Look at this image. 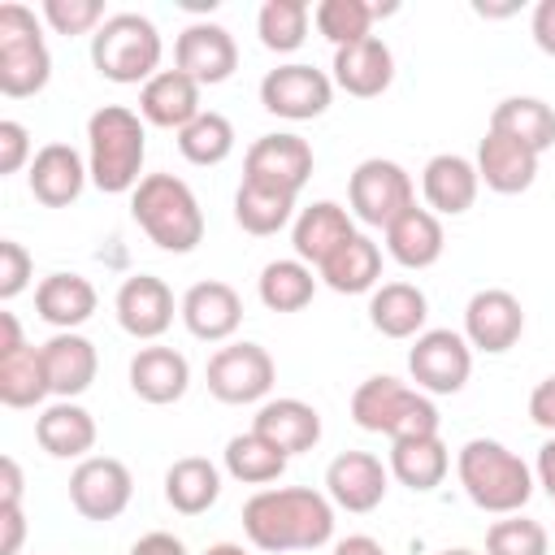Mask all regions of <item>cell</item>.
I'll list each match as a JSON object with an SVG mask.
<instances>
[{
  "label": "cell",
  "mask_w": 555,
  "mask_h": 555,
  "mask_svg": "<svg viewBox=\"0 0 555 555\" xmlns=\"http://www.w3.org/2000/svg\"><path fill=\"white\" fill-rule=\"evenodd\" d=\"M243 533L256 551H317L334 538V503L308 486H269L243 503Z\"/></svg>",
  "instance_id": "cell-1"
},
{
  "label": "cell",
  "mask_w": 555,
  "mask_h": 555,
  "mask_svg": "<svg viewBox=\"0 0 555 555\" xmlns=\"http://www.w3.org/2000/svg\"><path fill=\"white\" fill-rule=\"evenodd\" d=\"M143 156H147V130L143 117L126 104H104L87 121V169L91 182L108 195L134 191L143 178Z\"/></svg>",
  "instance_id": "cell-2"
},
{
  "label": "cell",
  "mask_w": 555,
  "mask_h": 555,
  "mask_svg": "<svg viewBox=\"0 0 555 555\" xmlns=\"http://www.w3.org/2000/svg\"><path fill=\"white\" fill-rule=\"evenodd\" d=\"M455 473H460V486L473 499V507H481L490 516H512L533 494L529 464L494 438H468L455 455Z\"/></svg>",
  "instance_id": "cell-3"
},
{
  "label": "cell",
  "mask_w": 555,
  "mask_h": 555,
  "mask_svg": "<svg viewBox=\"0 0 555 555\" xmlns=\"http://www.w3.org/2000/svg\"><path fill=\"white\" fill-rule=\"evenodd\" d=\"M130 217L139 221V230L173 256H186L199 247L204 238V212L195 191L173 178V173H147L134 191H130Z\"/></svg>",
  "instance_id": "cell-4"
},
{
  "label": "cell",
  "mask_w": 555,
  "mask_h": 555,
  "mask_svg": "<svg viewBox=\"0 0 555 555\" xmlns=\"http://www.w3.org/2000/svg\"><path fill=\"white\" fill-rule=\"evenodd\" d=\"M351 421L369 434H386L390 442L399 438H434L438 434V408L429 395L403 386L399 377H364L351 395Z\"/></svg>",
  "instance_id": "cell-5"
},
{
  "label": "cell",
  "mask_w": 555,
  "mask_h": 555,
  "mask_svg": "<svg viewBox=\"0 0 555 555\" xmlns=\"http://www.w3.org/2000/svg\"><path fill=\"white\" fill-rule=\"evenodd\" d=\"M160 30L143 13H113L95 35H91V65L100 78L134 87L152 82L160 74Z\"/></svg>",
  "instance_id": "cell-6"
},
{
  "label": "cell",
  "mask_w": 555,
  "mask_h": 555,
  "mask_svg": "<svg viewBox=\"0 0 555 555\" xmlns=\"http://www.w3.org/2000/svg\"><path fill=\"white\" fill-rule=\"evenodd\" d=\"M52 78V56L39 35V22L26 4H0V91L9 100L39 95Z\"/></svg>",
  "instance_id": "cell-7"
},
{
  "label": "cell",
  "mask_w": 555,
  "mask_h": 555,
  "mask_svg": "<svg viewBox=\"0 0 555 555\" xmlns=\"http://www.w3.org/2000/svg\"><path fill=\"white\" fill-rule=\"evenodd\" d=\"M347 204H351V217L386 230L399 212H408L416 204V191H412V178L403 165H395L386 156H369L347 178Z\"/></svg>",
  "instance_id": "cell-8"
},
{
  "label": "cell",
  "mask_w": 555,
  "mask_h": 555,
  "mask_svg": "<svg viewBox=\"0 0 555 555\" xmlns=\"http://www.w3.org/2000/svg\"><path fill=\"white\" fill-rule=\"evenodd\" d=\"M208 395L221 403H256L273 390V356L260 343H230L208 356Z\"/></svg>",
  "instance_id": "cell-9"
},
{
  "label": "cell",
  "mask_w": 555,
  "mask_h": 555,
  "mask_svg": "<svg viewBox=\"0 0 555 555\" xmlns=\"http://www.w3.org/2000/svg\"><path fill=\"white\" fill-rule=\"evenodd\" d=\"M330 100H334V78L304 61L278 65L260 78V104L286 121H312L330 108Z\"/></svg>",
  "instance_id": "cell-10"
},
{
  "label": "cell",
  "mask_w": 555,
  "mask_h": 555,
  "mask_svg": "<svg viewBox=\"0 0 555 555\" xmlns=\"http://www.w3.org/2000/svg\"><path fill=\"white\" fill-rule=\"evenodd\" d=\"M408 373L429 395H455L473 373V347L455 330H425L408 351Z\"/></svg>",
  "instance_id": "cell-11"
},
{
  "label": "cell",
  "mask_w": 555,
  "mask_h": 555,
  "mask_svg": "<svg viewBox=\"0 0 555 555\" xmlns=\"http://www.w3.org/2000/svg\"><path fill=\"white\" fill-rule=\"evenodd\" d=\"M134 494V477L121 460L113 455H87L74 473H69V503L82 520H117L130 507Z\"/></svg>",
  "instance_id": "cell-12"
},
{
  "label": "cell",
  "mask_w": 555,
  "mask_h": 555,
  "mask_svg": "<svg viewBox=\"0 0 555 555\" xmlns=\"http://www.w3.org/2000/svg\"><path fill=\"white\" fill-rule=\"evenodd\" d=\"M243 178L247 182H264L273 191L299 195L304 182L312 178V147L299 134H260L247 156H243Z\"/></svg>",
  "instance_id": "cell-13"
},
{
  "label": "cell",
  "mask_w": 555,
  "mask_h": 555,
  "mask_svg": "<svg viewBox=\"0 0 555 555\" xmlns=\"http://www.w3.org/2000/svg\"><path fill=\"white\" fill-rule=\"evenodd\" d=\"M525 334V308L512 291H499V286H486L468 299L464 308V338L473 351H486V356H503L507 347H516Z\"/></svg>",
  "instance_id": "cell-14"
},
{
  "label": "cell",
  "mask_w": 555,
  "mask_h": 555,
  "mask_svg": "<svg viewBox=\"0 0 555 555\" xmlns=\"http://www.w3.org/2000/svg\"><path fill=\"white\" fill-rule=\"evenodd\" d=\"M173 69H182L199 87H217L238 69V43L217 22H191L173 43Z\"/></svg>",
  "instance_id": "cell-15"
},
{
  "label": "cell",
  "mask_w": 555,
  "mask_h": 555,
  "mask_svg": "<svg viewBox=\"0 0 555 555\" xmlns=\"http://www.w3.org/2000/svg\"><path fill=\"white\" fill-rule=\"evenodd\" d=\"M386 481H390V468L369 455V451H343L330 460L325 468V494L334 507L343 512H373L382 499H386Z\"/></svg>",
  "instance_id": "cell-16"
},
{
  "label": "cell",
  "mask_w": 555,
  "mask_h": 555,
  "mask_svg": "<svg viewBox=\"0 0 555 555\" xmlns=\"http://www.w3.org/2000/svg\"><path fill=\"white\" fill-rule=\"evenodd\" d=\"M113 308H117V325L130 338H143V343L160 338L173 325V291L152 273L126 278L117 299H113Z\"/></svg>",
  "instance_id": "cell-17"
},
{
  "label": "cell",
  "mask_w": 555,
  "mask_h": 555,
  "mask_svg": "<svg viewBox=\"0 0 555 555\" xmlns=\"http://www.w3.org/2000/svg\"><path fill=\"white\" fill-rule=\"evenodd\" d=\"M182 325L199 343H225L243 321V299L230 282H195L178 304Z\"/></svg>",
  "instance_id": "cell-18"
},
{
  "label": "cell",
  "mask_w": 555,
  "mask_h": 555,
  "mask_svg": "<svg viewBox=\"0 0 555 555\" xmlns=\"http://www.w3.org/2000/svg\"><path fill=\"white\" fill-rule=\"evenodd\" d=\"M87 178H91V169H87V160H82L69 143H43V147L35 152L30 169H26L30 195H35L39 204H48V208H69V204L82 195Z\"/></svg>",
  "instance_id": "cell-19"
},
{
  "label": "cell",
  "mask_w": 555,
  "mask_h": 555,
  "mask_svg": "<svg viewBox=\"0 0 555 555\" xmlns=\"http://www.w3.org/2000/svg\"><path fill=\"white\" fill-rule=\"evenodd\" d=\"M395 82V52L386 39L369 35L360 43L334 48V87H343L356 100H373Z\"/></svg>",
  "instance_id": "cell-20"
},
{
  "label": "cell",
  "mask_w": 555,
  "mask_h": 555,
  "mask_svg": "<svg viewBox=\"0 0 555 555\" xmlns=\"http://www.w3.org/2000/svg\"><path fill=\"white\" fill-rule=\"evenodd\" d=\"M477 186H481L477 165H473L468 156H460V152H438V156H429V165L421 169L425 204H429V212H438V217H460V212H468V208L477 204Z\"/></svg>",
  "instance_id": "cell-21"
},
{
  "label": "cell",
  "mask_w": 555,
  "mask_h": 555,
  "mask_svg": "<svg viewBox=\"0 0 555 555\" xmlns=\"http://www.w3.org/2000/svg\"><path fill=\"white\" fill-rule=\"evenodd\" d=\"M199 82L182 69H160L152 82L139 87V117L160 130H186L199 117Z\"/></svg>",
  "instance_id": "cell-22"
},
{
  "label": "cell",
  "mask_w": 555,
  "mask_h": 555,
  "mask_svg": "<svg viewBox=\"0 0 555 555\" xmlns=\"http://www.w3.org/2000/svg\"><path fill=\"white\" fill-rule=\"evenodd\" d=\"M473 165H477V178L499 195H520L538 178V152L516 143V139H507V134H499V130H486V139L477 143V160Z\"/></svg>",
  "instance_id": "cell-23"
},
{
  "label": "cell",
  "mask_w": 555,
  "mask_h": 555,
  "mask_svg": "<svg viewBox=\"0 0 555 555\" xmlns=\"http://www.w3.org/2000/svg\"><path fill=\"white\" fill-rule=\"evenodd\" d=\"M351 234H356L351 212H347L343 204H334V199H317V204H308V208L295 217V225H291L295 260L321 269V264H325Z\"/></svg>",
  "instance_id": "cell-24"
},
{
  "label": "cell",
  "mask_w": 555,
  "mask_h": 555,
  "mask_svg": "<svg viewBox=\"0 0 555 555\" xmlns=\"http://www.w3.org/2000/svg\"><path fill=\"white\" fill-rule=\"evenodd\" d=\"M191 386V364L182 351L173 347H139L134 360H130V390L143 399V403H178Z\"/></svg>",
  "instance_id": "cell-25"
},
{
  "label": "cell",
  "mask_w": 555,
  "mask_h": 555,
  "mask_svg": "<svg viewBox=\"0 0 555 555\" xmlns=\"http://www.w3.org/2000/svg\"><path fill=\"white\" fill-rule=\"evenodd\" d=\"M251 429L260 438H269L286 460L299 455V451H312L321 442V412L304 399H269L260 403Z\"/></svg>",
  "instance_id": "cell-26"
},
{
  "label": "cell",
  "mask_w": 555,
  "mask_h": 555,
  "mask_svg": "<svg viewBox=\"0 0 555 555\" xmlns=\"http://www.w3.org/2000/svg\"><path fill=\"white\" fill-rule=\"evenodd\" d=\"M43 369H48V386L56 399H78L91 382H95V347L91 338L74 334V330H61L43 343Z\"/></svg>",
  "instance_id": "cell-27"
},
{
  "label": "cell",
  "mask_w": 555,
  "mask_h": 555,
  "mask_svg": "<svg viewBox=\"0 0 555 555\" xmlns=\"http://www.w3.org/2000/svg\"><path fill=\"white\" fill-rule=\"evenodd\" d=\"M442 247H447V234H442L438 212H429V208H416L412 204L408 212H399L386 225V251L403 269H429V264H438Z\"/></svg>",
  "instance_id": "cell-28"
},
{
  "label": "cell",
  "mask_w": 555,
  "mask_h": 555,
  "mask_svg": "<svg viewBox=\"0 0 555 555\" xmlns=\"http://www.w3.org/2000/svg\"><path fill=\"white\" fill-rule=\"evenodd\" d=\"M35 442L52 460H78V455H87L95 447V416L74 399H56L52 408L39 412Z\"/></svg>",
  "instance_id": "cell-29"
},
{
  "label": "cell",
  "mask_w": 555,
  "mask_h": 555,
  "mask_svg": "<svg viewBox=\"0 0 555 555\" xmlns=\"http://www.w3.org/2000/svg\"><path fill=\"white\" fill-rule=\"evenodd\" d=\"M425 317H429V299L412 282H382L369 299V321L382 338H416L425 334Z\"/></svg>",
  "instance_id": "cell-30"
},
{
  "label": "cell",
  "mask_w": 555,
  "mask_h": 555,
  "mask_svg": "<svg viewBox=\"0 0 555 555\" xmlns=\"http://www.w3.org/2000/svg\"><path fill=\"white\" fill-rule=\"evenodd\" d=\"M35 312L61 334V330H78L82 321H91L95 312V286L82 273H48L35 286Z\"/></svg>",
  "instance_id": "cell-31"
},
{
  "label": "cell",
  "mask_w": 555,
  "mask_h": 555,
  "mask_svg": "<svg viewBox=\"0 0 555 555\" xmlns=\"http://www.w3.org/2000/svg\"><path fill=\"white\" fill-rule=\"evenodd\" d=\"M221 499V468L204 455H182L165 468V503L182 516H199Z\"/></svg>",
  "instance_id": "cell-32"
},
{
  "label": "cell",
  "mask_w": 555,
  "mask_h": 555,
  "mask_svg": "<svg viewBox=\"0 0 555 555\" xmlns=\"http://www.w3.org/2000/svg\"><path fill=\"white\" fill-rule=\"evenodd\" d=\"M486 130H499V134H507V139H516L542 156L546 147H555V108L538 95H507L494 104Z\"/></svg>",
  "instance_id": "cell-33"
},
{
  "label": "cell",
  "mask_w": 555,
  "mask_h": 555,
  "mask_svg": "<svg viewBox=\"0 0 555 555\" xmlns=\"http://www.w3.org/2000/svg\"><path fill=\"white\" fill-rule=\"evenodd\" d=\"M317 278L338 291V295H360V291H373L377 278H382V247L369 238V234H351L321 269Z\"/></svg>",
  "instance_id": "cell-34"
},
{
  "label": "cell",
  "mask_w": 555,
  "mask_h": 555,
  "mask_svg": "<svg viewBox=\"0 0 555 555\" xmlns=\"http://www.w3.org/2000/svg\"><path fill=\"white\" fill-rule=\"evenodd\" d=\"M451 468V455H447V442L434 434V438H399L390 442V477L416 494L442 486Z\"/></svg>",
  "instance_id": "cell-35"
},
{
  "label": "cell",
  "mask_w": 555,
  "mask_h": 555,
  "mask_svg": "<svg viewBox=\"0 0 555 555\" xmlns=\"http://www.w3.org/2000/svg\"><path fill=\"white\" fill-rule=\"evenodd\" d=\"M291 217H295V195L273 191L264 182H247V178L238 182V191H234V221L247 234H256V238L278 234L282 225H291Z\"/></svg>",
  "instance_id": "cell-36"
},
{
  "label": "cell",
  "mask_w": 555,
  "mask_h": 555,
  "mask_svg": "<svg viewBox=\"0 0 555 555\" xmlns=\"http://www.w3.org/2000/svg\"><path fill=\"white\" fill-rule=\"evenodd\" d=\"M52 395L48 369H43V347H22L0 356V403L4 408H35Z\"/></svg>",
  "instance_id": "cell-37"
},
{
  "label": "cell",
  "mask_w": 555,
  "mask_h": 555,
  "mask_svg": "<svg viewBox=\"0 0 555 555\" xmlns=\"http://www.w3.org/2000/svg\"><path fill=\"white\" fill-rule=\"evenodd\" d=\"M312 291H317V278H312V264L304 260H269L256 278V295L269 312H299L312 304Z\"/></svg>",
  "instance_id": "cell-38"
},
{
  "label": "cell",
  "mask_w": 555,
  "mask_h": 555,
  "mask_svg": "<svg viewBox=\"0 0 555 555\" xmlns=\"http://www.w3.org/2000/svg\"><path fill=\"white\" fill-rule=\"evenodd\" d=\"M225 473L234 481H243V486H269V481H278L286 473V455L269 438L247 429V434H234L225 442Z\"/></svg>",
  "instance_id": "cell-39"
},
{
  "label": "cell",
  "mask_w": 555,
  "mask_h": 555,
  "mask_svg": "<svg viewBox=\"0 0 555 555\" xmlns=\"http://www.w3.org/2000/svg\"><path fill=\"white\" fill-rule=\"evenodd\" d=\"M312 9L304 0H264L256 13V35L269 52H295L308 39Z\"/></svg>",
  "instance_id": "cell-40"
},
{
  "label": "cell",
  "mask_w": 555,
  "mask_h": 555,
  "mask_svg": "<svg viewBox=\"0 0 555 555\" xmlns=\"http://www.w3.org/2000/svg\"><path fill=\"white\" fill-rule=\"evenodd\" d=\"M178 152L191 160V165H221L230 152H234V126L230 117L204 108L186 130H178Z\"/></svg>",
  "instance_id": "cell-41"
},
{
  "label": "cell",
  "mask_w": 555,
  "mask_h": 555,
  "mask_svg": "<svg viewBox=\"0 0 555 555\" xmlns=\"http://www.w3.org/2000/svg\"><path fill=\"white\" fill-rule=\"evenodd\" d=\"M373 4H364V0H321L317 9H312V22H317V30L334 43V48H347V43H360V39H369L373 35Z\"/></svg>",
  "instance_id": "cell-42"
},
{
  "label": "cell",
  "mask_w": 555,
  "mask_h": 555,
  "mask_svg": "<svg viewBox=\"0 0 555 555\" xmlns=\"http://www.w3.org/2000/svg\"><path fill=\"white\" fill-rule=\"evenodd\" d=\"M486 555H546V529L512 512L486 529Z\"/></svg>",
  "instance_id": "cell-43"
},
{
  "label": "cell",
  "mask_w": 555,
  "mask_h": 555,
  "mask_svg": "<svg viewBox=\"0 0 555 555\" xmlns=\"http://www.w3.org/2000/svg\"><path fill=\"white\" fill-rule=\"evenodd\" d=\"M43 22L56 35H87V30H100L108 17L100 0H43Z\"/></svg>",
  "instance_id": "cell-44"
},
{
  "label": "cell",
  "mask_w": 555,
  "mask_h": 555,
  "mask_svg": "<svg viewBox=\"0 0 555 555\" xmlns=\"http://www.w3.org/2000/svg\"><path fill=\"white\" fill-rule=\"evenodd\" d=\"M26 282H30V251H26L22 243L4 238V243H0V299H4V304L17 299V295L26 291Z\"/></svg>",
  "instance_id": "cell-45"
},
{
  "label": "cell",
  "mask_w": 555,
  "mask_h": 555,
  "mask_svg": "<svg viewBox=\"0 0 555 555\" xmlns=\"http://www.w3.org/2000/svg\"><path fill=\"white\" fill-rule=\"evenodd\" d=\"M26 160H35L30 156V134H26L22 121L4 117L0 121V173H17Z\"/></svg>",
  "instance_id": "cell-46"
},
{
  "label": "cell",
  "mask_w": 555,
  "mask_h": 555,
  "mask_svg": "<svg viewBox=\"0 0 555 555\" xmlns=\"http://www.w3.org/2000/svg\"><path fill=\"white\" fill-rule=\"evenodd\" d=\"M529 421L538 429H551L555 434V377H542L529 395Z\"/></svg>",
  "instance_id": "cell-47"
},
{
  "label": "cell",
  "mask_w": 555,
  "mask_h": 555,
  "mask_svg": "<svg viewBox=\"0 0 555 555\" xmlns=\"http://www.w3.org/2000/svg\"><path fill=\"white\" fill-rule=\"evenodd\" d=\"M529 30H533V43H538L546 56H555V0H542V4L533 9Z\"/></svg>",
  "instance_id": "cell-48"
},
{
  "label": "cell",
  "mask_w": 555,
  "mask_h": 555,
  "mask_svg": "<svg viewBox=\"0 0 555 555\" xmlns=\"http://www.w3.org/2000/svg\"><path fill=\"white\" fill-rule=\"evenodd\" d=\"M0 507H22V468L13 455L0 460Z\"/></svg>",
  "instance_id": "cell-49"
},
{
  "label": "cell",
  "mask_w": 555,
  "mask_h": 555,
  "mask_svg": "<svg viewBox=\"0 0 555 555\" xmlns=\"http://www.w3.org/2000/svg\"><path fill=\"white\" fill-rule=\"evenodd\" d=\"M130 555H186V546H182V538H173V533H143L134 546H130Z\"/></svg>",
  "instance_id": "cell-50"
},
{
  "label": "cell",
  "mask_w": 555,
  "mask_h": 555,
  "mask_svg": "<svg viewBox=\"0 0 555 555\" xmlns=\"http://www.w3.org/2000/svg\"><path fill=\"white\" fill-rule=\"evenodd\" d=\"M0 525H4V542H0V555H17V546H22V533H26L22 507H0Z\"/></svg>",
  "instance_id": "cell-51"
},
{
  "label": "cell",
  "mask_w": 555,
  "mask_h": 555,
  "mask_svg": "<svg viewBox=\"0 0 555 555\" xmlns=\"http://www.w3.org/2000/svg\"><path fill=\"white\" fill-rule=\"evenodd\" d=\"M533 473H538V486L555 499V434L542 442V451H538V468H533Z\"/></svg>",
  "instance_id": "cell-52"
},
{
  "label": "cell",
  "mask_w": 555,
  "mask_h": 555,
  "mask_svg": "<svg viewBox=\"0 0 555 555\" xmlns=\"http://www.w3.org/2000/svg\"><path fill=\"white\" fill-rule=\"evenodd\" d=\"M334 555H386V546L369 533H351V538H338L334 542Z\"/></svg>",
  "instance_id": "cell-53"
},
{
  "label": "cell",
  "mask_w": 555,
  "mask_h": 555,
  "mask_svg": "<svg viewBox=\"0 0 555 555\" xmlns=\"http://www.w3.org/2000/svg\"><path fill=\"white\" fill-rule=\"evenodd\" d=\"M26 343H22V330H17V317L13 312H0V356H9V351H22Z\"/></svg>",
  "instance_id": "cell-54"
},
{
  "label": "cell",
  "mask_w": 555,
  "mask_h": 555,
  "mask_svg": "<svg viewBox=\"0 0 555 555\" xmlns=\"http://www.w3.org/2000/svg\"><path fill=\"white\" fill-rule=\"evenodd\" d=\"M204 555H247L243 546H234V542H217V546H208Z\"/></svg>",
  "instance_id": "cell-55"
},
{
  "label": "cell",
  "mask_w": 555,
  "mask_h": 555,
  "mask_svg": "<svg viewBox=\"0 0 555 555\" xmlns=\"http://www.w3.org/2000/svg\"><path fill=\"white\" fill-rule=\"evenodd\" d=\"M438 555H477V551H468V546H455V551H438Z\"/></svg>",
  "instance_id": "cell-56"
}]
</instances>
